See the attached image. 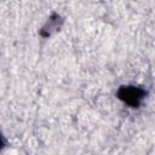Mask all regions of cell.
Listing matches in <instances>:
<instances>
[{"label":"cell","mask_w":155,"mask_h":155,"mask_svg":"<svg viewBox=\"0 0 155 155\" xmlns=\"http://www.w3.org/2000/svg\"><path fill=\"white\" fill-rule=\"evenodd\" d=\"M4 147V139H2V137H1V134H0V149Z\"/></svg>","instance_id":"obj_2"},{"label":"cell","mask_w":155,"mask_h":155,"mask_svg":"<svg viewBox=\"0 0 155 155\" xmlns=\"http://www.w3.org/2000/svg\"><path fill=\"white\" fill-rule=\"evenodd\" d=\"M117 97L126 104L136 108L144 98V91L136 86H122L117 91Z\"/></svg>","instance_id":"obj_1"}]
</instances>
